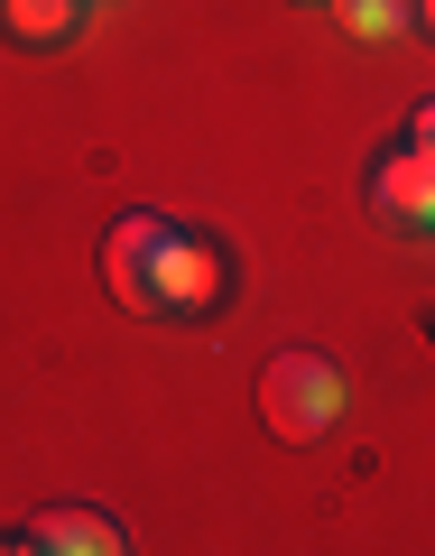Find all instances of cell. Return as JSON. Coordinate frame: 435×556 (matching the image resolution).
Listing matches in <instances>:
<instances>
[{
  "label": "cell",
  "mask_w": 435,
  "mask_h": 556,
  "mask_svg": "<svg viewBox=\"0 0 435 556\" xmlns=\"http://www.w3.org/2000/svg\"><path fill=\"white\" fill-rule=\"evenodd\" d=\"M20 547H56V556H120L130 538H120L112 510H38L20 529Z\"/></svg>",
  "instance_id": "4"
},
{
  "label": "cell",
  "mask_w": 435,
  "mask_h": 556,
  "mask_svg": "<svg viewBox=\"0 0 435 556\" xmlns=\"http://www.w3.org/2000/svg\"><path fill=\"white\" fill-rule=\"evenodd\" d=\"M408 139H417V149H435V102H426V112H417V130H408Z\"/></svg>",
  "instance_id": "7"
},
{
  "label": "cell",
  "mask_w": 435,
  "mask_h": 556,
  "mask_svg": "<svg viewBox=\"0 0 435 556\" xmlns=\"http://www.w3.org/2000/svg\"><path fill=\"white\" fill-rule=\"evenodd\" d=\"M102 278L130 316H185V306L214 298V251L158 214H120L112 241H102Z\"/></svg>",
  "instance_id": "1"
},
{
  "label": "cell",
  "mask_w": 435,
  "mask_h": 556,
  "mask_svg": "<svg viewBox=\"0 0 435 556\" xmlns=\"http://www.w3.org/2000/svg\"><path fill=\"white\" fill-rule=\"evenodd\" d=\"M371 204L389 223H435V149H398V159H380L371 167Z\"/></svg>",
  "instance_id": "3"
},
{
  "label": "cell",
  "mask_w": 435,
  "mask_h": 556,
  "mask_svg": "<svg viewBox=\"0 0 435 556\" xmlns=\"http://www.w3.org/2000/svg\"><path fill=\"white\" fill-rule=\"evenodd\" d=\"M408 20H426V28H435V0H417V10H408Z\"/></svg>",
  "instance_id": "8"
},
{
  "label": "cell",
  "mask_w": 435,
  "mask_h": 556,
  "mask_svg": "<svg viewBox=\"0 0 435 556\" xmlns=\"http://www.w3.org/2000/svg\"><path fill=\"white\" fill-rule=\"evenodd\" d=\"M343 362L316 353V343H287V353H269V371H259V417H269L278 445H316L324 427L343 417Z\"/></svg>",
  "instance_id": "2"
},
{
  "label": "cell",
  "mask_w": 435,
  "mask_h": 556,
  "mask_svg": "<svg viewBox=\"0 0 435 556\" xmlns=\"http://www.w3.org/2000/svg\"><path fill=\"white\" fill-rule=\"evenodd\" d=\"M408 10L417 0H343V28H353V38H398V28H408Z\"/></svg>",
  "instance_id": "6"
},
{
  "label": "cell",
  "mask_w": 435,
  "mask_h": 556,
  "mask_svg": "<svg viewBox=\"0 0 435 556\" xmlns=\"http://www.w3.org/2000/svg\"><path fill=\"white\" fill-rule=\"evenodd\" d=\"M0 28L20 47H56V38L84 28V0H0Z\"/></svg>",
  "instance_id": "5"
}]
</instances>
